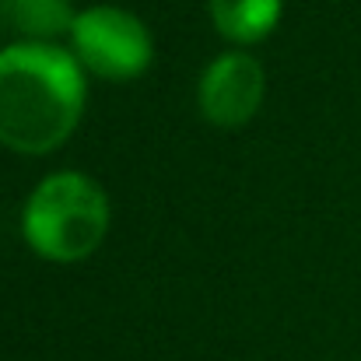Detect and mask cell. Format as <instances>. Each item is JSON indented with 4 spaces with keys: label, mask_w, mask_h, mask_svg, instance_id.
I'll return each mask as SVG.
<instances>
[{
    "label": "cell",
    "mask_w": 361,
    "mask_h": 361,
    "mask_svg": "<svg viewBox=\"0 0 361 361\" xmlns=\"http://www.w3.org/2000/svg\"><path fill=\"white\" fill-rule=\"evenodd\" d=\"M71 0H0V28L21 35V42H49L56 35H71L74 25Z\"/></svg>",
    "instance_id": "5b68a950"
},
{
    "label": "cell",
    "mask_w": 361,
    "mask_h": 361,
    "mask_svg": "<svg viewBox=\"0 0 361 361\" xmlns=\"http://www.w3.org/2000/svg\"><path fill=\"white\" fill-rule=\"evenodd\" d=\"M267 74L249 53H221L200 78V113L214 126H242L263 106Z\"/></svg>",
    "instance_id": "277c9868"
},
{
    "label": "cell",
    "mask_w": 361,
    "mask_h": 361,
    "mask_svg": "<svg viewBox=\"0 0 361 361\" xmlns=\"http://www.w3.org/2000/svg\"><path fill=\"white\" fill-rule=\"evenodd\" d=\"M71 49L78 63L106 81H133L151 67V32L147 25L113 4L88 7L71 25Z\"/></svg>",
    "instance_id": "3957f363"
},
{
    "label": "cell",
    "mask_w": 361,
    "mask_h": 361,
    "mask_svg": "<svg viewBox=\"0 0 361 361\" xmlns=\"http://www.w3.org/2000/svg\"><path fill=\"white\" fill-rule=\"evenodd\" d=\"M85 113V67L53 42L0 49V144L18 154L56 151Z\"/></svg>",
    "instance_id": "6da1fadb"
},
{
    "label": "cell",
    "mask_w": 361,
    "mask_h": 361,
    "mask_svg": "<svg viewBox=\"0 0 361 361\" xmlns=\"http://www.w3.org/2000/svg\"><path fill=\"white\" fill-rule=\"evenodd\" d=\"M211 18L218 32L232 42H259L281 21V0H211Z\"/></svg>",
    "instance_id": "8992f818"
},
{
    "label": "cell",
    "mask_w": 361,
    "mask_h": 361,
    "mask_svg": "<svg viewBox=\"0 0 361 361\" xmlns=\"http://www.w3.org/2000/svg\"><path fill=\"white\" fill-rule=\"evenodd\" d=\"M109 232V200L102 186L81 172L42 179L21 214L28 249L49 263H78L92 256Z\"/></svg>",
    "instance_id": "7a4b0ae2"
}]
</instances>
